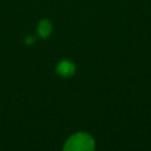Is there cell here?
Masks as SVG:
<instances>
[{"mask_svg":"<svg viewBox=\"0 0 151 151\" xmlns=\"http://www.w3.org/2000/svg\"><path fill=\"white\" fill-rule=\"evenodd\" d=\"M96 143L91 134L78 132L72 134L64 144L63 151H94Z\"/></svg>","mask_w":151,"mask_h":151,"instance_id":"1","label":"cell"},{"mask_svg":"<svg viewBox=\"0 0 151 151\" xmlns=\"http://www.w3.org/2000/svg\"><path fill=\"white\" fill-rule=\"evenodd\" d=\"M52 22L48 20V19H42L39 21L38 26H37V32H38V35L42 39H46L51 35L52 33Z\"/></svg>","mask_w":151,"mask_h":151,"instance_id":"3","label":"cell"},{"mask_svg":"<svg viewBox=\"0 0 151 151\" xmlns=\"http://www.w3.org/2000/svg\"><path fill=\"white\" fill-rule=\"evenodd\" d=\"M57 73L64 78H67V77H71L76 72V65L70 61V60H61L58 65H57V68H55Z\"/></svg>","mask_w":151,"mask_h":151,"instance_id":"2","label":"cell"}]
</instances>
